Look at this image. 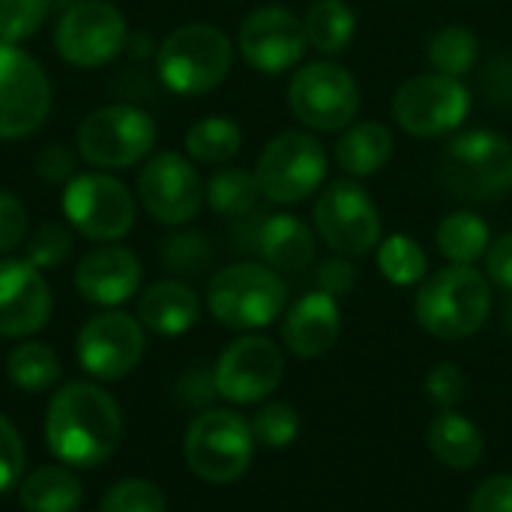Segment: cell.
Here are the masks:
<instances>
[{
    "mask_svg": "<svg viewBox=\"0 0 512 512\" xmlns=\"http://www.w3.org/2000/svg\"><path fill=\"white\" fill-rule=\"evenodd\" d=\"M153 117L129 102L102 105L90 111L75 132V147L81 159L93 168H132L147 159L156 147Z\"/></svg>",
    "mask_w": 512,
    "mask_h": 512,
    "instance_id": "52a82bcc",
    "label": "cell"
},
{
    "mask_svg": "<svg viewBox=\"0 0 512 512\" xmlns=\"http://www.w3.org/2000/svg\"><path fill=\"white\" fill-rule=\"evenodd\" d=\"M183 456L195 477L225 486L240 480L255 456V438L246 417L228 408L201 411L183 438Z\"/></svg>",
    "mask_w": 512,
    "mask_h": 512,
    "instance_id": "8992f818",
    "label": "cell"
},
{
    "mask_svg": "<svg viewBox=\"0 0 512 512\" xmlns=\"http://www.w3.org/2000/svg\"><path fill=\"white\" fill-rule=\"evenodd\" d=\"M51 111V81L42 63L12 45L0 42V141H18L42 129Z\"/></svg>",
    "mask_w": 512,
    "mask_h": 512,
    "instance_id": "4fadbf2b",
    "label": "cell"
},
{
    "mask_svg": "<svg viewBox=\"0 0 512 512\" xmlns=\"http://www.w3.org/2000/svg\"><path fill=\"white\" fill-rule=\"evenodd\" d=\"M315 282H318V291H324L333 300H339V297H345V294L354 291V285H357V267L351 264V258L336 255V258H330V261H324L318 267Z\"/></svg>",
    "mask_w": 512,
    "mask_h": 512,
    "instance_id": "7bdbcfd3",
    "label": "cell"
},
{
    "mask_svg": "<svg viewBox=\"0 0 512 512\" xmlns=\"http://www.w3.org/2000/svg\"><path fill=\"white\" fill-rule=\"evenodd\" d=\"M432 456L450 471H471L486 453V438L474 420L459 411H441L426 432Z\"/></svg>",
    "mask_w": 512,
    "mask_h": 512,
    "instance_id": "cb8c5ba5",
    "label": "cell"
},
{
    "mask_svg": "<svg viewBox=\"0 0 512 512\" xmlns=\"http://www.w3.org/2000/svg\"><path fill=\"white\" fill-rule=\"evenodd\" d=\"M483 87L489 93L492 102H512V60L510 57H498L486 66L483 75Z\"/></svg>",
    "mask_w": 512,
    "mask_h": 512,
    "instance_id": "bcb514c9",
    "label": "cell"
},
{
    "mask_svg": "<svg viewBox=\"0 0 512 512\" xmlns=\"http://www.w3.org/2000/svg\"><path fill=\"white\" fill-rule=\"evenodd\" d=\"M24 474V444L18 429L0 414V495L12 492Z\"/></svg>",
    "mask_w": 512,
    "mask_h": 512,
    "instance_id": "ab89813d",
    "label": "cell"
},
{
    "mask_svg": "<svg viewBox=\"0 0 512 512\" xmlns=\"http://www.w3.org/2000/svg\"><path fill=\"white\" fill-rule=\"evenodd\" d=\"M507 330H510V336H512V303L507 306Z\"/></svg>",
    "mask_w": 512,
    "mask_h": 512,
    "instance_id": "c3c4849f",
    "label": "cell"
},
{
    "mask_svg": "<svg viewBox=\"0 0 512 512\" xmlns=\"http://www.w3.org/2000/svg\"><path fill=\"white\" fill-rule=\"evenodd\" d=\"M306 39L327 57L345 54L357 33V15L345 0H315L303 18Z\"/></svg>",
    "mask_w": 512,
    "mask_h": 512,
    "instance_id": "4316f807",
    "label": "cell"
},
{
    "mask_svg": "<svg viewBox=\"0 0 512 512\" xmlns=\"http://www.w3.org/2000/svg\"><path fill=\"white\" fill-rule=\"evenodd\" d=\"M393 156V135L378 120L351 123L336 141V165L348 177H375Z\"/></svg>",
    "mask_w": 512,
    "mask_h": 512,
    "instance_id": "d4e9b609",
    "label": "cell"
},
{
    "mask_svg": "<svg viewBox=\"0 0 512 512\" xmlns=\"http://www.w3.org/2000/svg\"><path fill=\"white\" fill-rule=\"evenodd\" d=\"M486 267H489V279L510 291L512 294V231H507L504 237H498L489 252H486Z\"/></svg>",
    "mask_w": 512,
    "mask_h": 512,
    "instance_id": "f6af8a7d",
    "label": "cell"
},
{
    "mask_svg": "<svg viewBox=\"0 0 512 512\" xmlns=\"http://www.w3.org/2000/svg\"><path fill=\"white\" fill-rule=\"evenodd\" d=\"M261 186L252 171L243 168H219L207 183H204V201L210 210L228 219H243L261 204Z\"/></svg>",
    "mask_w": 512,
    "mask_h": 512,
    "instance_id": "f1b7e54d",
    "label": "cell"
},
{
    "mask_svg": "<svg viewBox=\"0 0 512 512\" xmlns=\"http://www.w3.org/2000/svg\"><path fill=\"white\" fill-rule=\"evenodd\" d=\"M144 348L147 342L141 321L117 309L93 315L81 327L75 342L81 369L96 381H120L129 372H135V366L144 357Z\"/></svg>",
    "mask_w": 512,
    "mask_h": 512,
    "instance_id": "9a60e30c",
    "label": "cell"
},
{
    "mask_svg": "<svg viewBox=\"0 0 512 512\" xmlns=\"http://www.w3.org/2000/svg\"><path fill=\"white\" fill-rule=\"evenodd\" d=\"M99 512H168L165 495L150 480H120L102 498Z\"/></svg>",
    "mask_w": 512,
    "mask_h": 512,
    "instance_id": "8d00e7d4",
    "label": "cell"
},
{
    "mask_svg": "<svg viewBox=\"0 0 512 512\" xmlns=\"http://www.w3.org/2000/svg\"><path fill=\"white\" fill-rule=\"evenodd\" d=\"M468 381L456 363H438L426 375V396L441 408V411H456L459 402L465 399Z\"/></svg>",
    "mask_w": 512,
    "mask_h": 512,
    "instance_id": "f35d334b",
    "label": "cell"
},
{
    "mask_svg": "<svg viewBox=\"0 0 512 512\" xmlns=\"http://www.w3.org/2000/svg\"><path fill=\"white\" fill-rule=\"evenodd\" d=\"M255 444L267 450H285L300 435V414L288 402H267L249 420Z\"/></svg>",
    "mask_w": 512,
    "mask_h": 512,
    "instance_id": "836d02e7",
    "label": "cell"
},
{
    "mask_svg": "<svg viewBox=\"0 0 512 512\" xmlns=\"http://www.w3.org/2000/svg\"><path fill=\"white\" fill-rule=\"evenodd\" d=\"M234 63V45L225 30L207 21L174 27L156 45V75L177 96H204L216 90Z\"/></svg>",
    "mask_w": 512,
    "mask_h": 512,
    "instance_id": "3957f363",
    "label": "cell"
},
{
    "mask_svg": "<svg viewBox=\"0 0 512 512\" xmlns=\"http://www.w3.org/2000/svg\"><path fill=\"white\" fill-rule=\"evenodd\" d=\"M315 231L342 258H363L381 243V213L354 180L330 183L312 210Z\"/></svg>",
    "mask_w": 512,
    "mask_h": 512,
    "instance_id": "5bb4252c",
    "label": "cell"
},
{
    "mask_svg": "<svg viewBox=\"0 0 512 512\" xmlns=\"http://www.w3.org/2000/svg\"><path fill=\"white\" fill-rule=\"evenodd\" d=\"M468 512H512V474L483 480L468 501Z\"/></svg>",
    "mask_w": 512,
    "mask_h": 512,
    "instance_id": "b9f144b4",
    "label": "cell"
},
{
    "mask_svg": "<svg viewBox=\"0 0 512 512\" xmlns=\"http://www.w3.org/2000/svg\"><path fill=\"white\" fill-rule=\"evenodd\" d=\"M243 147V132L231 117L213 114L186 129V153L201 165H228Z\"/></svg>",
    "mask_w": 512,
    "mask_h": 512,
    "instance_id": "f546056e",
    "label": "cell"
},
{
    "mask_svg": "<svg viewBox=\"0 0 512 512\" xmlns=\"http://www.w3.org/2000/svg\"><path fill=\"white\" fill-rule=\"evenodd\" d=\"M438 177L462 201H501L512 189V141L495 129L462 132L444 147Z\"/></svg>",
    "mask_w": 512,
    "mask_h": 512,
    "instance_id": "277c9868",
    "label": "cell"
},
{
    "mask_svg": "<svg viewBox=\"0 0 512 512\" xmlns=\"http://www.w3.org/2000/svg\"><path fill=\"white\" fill-rule=\"evenodd\" d=\"M489 240H492V231H489L486 219H480L471 210L450 213L435 231V243L450 264L474 267L489 252V246H492Z\"/></svg>",
    "mask_w": 512,
    "mask_h": 512,
    "instance_id": "83f0119b",
    "label": "cell"
},
{
    "mask_svg": "<svg viewBox=\"0 0 512 512\" xmlns=\"http://www.w3.org/2000/svg\"><path fill=\"white\" fill-rule=\"evenodd\" d=\"M129 45L126 15L108 0H78L54 27V48L75 69H99Z\"/></svg>",
    "mask_w": 512,
    "mask_h": 512,
    "instance_id": "8fae6325",
    "label": "cell"
},
{
    "mask_svg": "<svg viewBox=\"0 0 512 512\" xmlns=\"http://www.w3.org/2000/svg\"><path fill=\"white\" fill-rule=\"evenodd\" d=\"M285 375V357L267 336H240L213 369L216 393L234 405H255L276 393Z\"/></svg>",
    "mask_w": 512,
    "mask_h": 512,
    "instance_id": "e0dca14e",
    "label": "cell"
},
{
    "mask_svg": "<svg viewBox=\"0 0 512 512\" xmlns=\"http://www.w3.org/2000/svg\"><path fill=\"white\" fill-rule=\"evenodd\" d=\"M66 222L93 243H117L135 225V195L105 171L75 174L60 198Z\"/></svg>",
    "mask_w": 512,
    "mask_h": 512,
    "instance_id": "ba28073f",
    "label": "cell"
},
{
    "mask_svg": "<svg viewBox=\"0 0 512 512\" xmlns=\"http://www.w3.org/2000/svg\"><path fill=\"white\" fill-rule=\"evenodd\" d=\"M288 303L282 276L255 261L222 267L207 285V309L228 330L270 327Z\"/></svg>",
    "mask_w": 512,
    "mask_h": 512,
    "instance_id": "5b68a950",
    "label": "cell"
},
{
    "mask_svg": "<svg viewBox=\"0 0 512 512\" xmlns=\"http://www.w3.org/2000/svg\"><path fill=\"white\" fill-rule=\"evenodd\" d=\"M213 249L207 243V237L201 231H183L168 237V243L162 246V261L168 270L174 273H198L210 264Z\"/></svg>",
    "mask_w": 512,
    "mask_h": 512,
    "instance_id": "74e56055",
    "label": "cell"
},
{
    "mask_svg": "<svg viewBox=\"0 0 512 512\" xmlns=\"http://www.w3.org/2000/svg\"><path fill=\"white\" fill-rule=\"evenodd\" d=\"M120 405L96 384L72 381L60 387L45 414V444L66 468H96L120 447Z\"/></svg>",
    "mask_w": 512,
    "mask_h": 512,
    "instance_id": "6da1fadb",
    "label": "cell"
},
{
    "mask_svg": "<svg viewBox=\"0 0 512 512\" xmlns=\"http://www.w3.org/2000/svg\"><path fill=\"white\" fill-rule=\"evenodd\" d=\"M18 501L27 512H78L81 480L66 465H42L18 483Z\"/></svg>",
    "mask_w": 512,
    "mask_h": 512,
    "instance_id": "484cf974",
    "label": "cell"
},
{
    "mask_svg": "<svg viewBox=\"0 0 512 512\" xmlns=\"http://www.w3.org/2000/svg\"><path fill=\"white\" fill-rule=\"evenodd\" d=\"M144 270L132 249L120 243H102L87 252L75 267L78 294L102 309H117L132 300L141 288Z\"/></svg>",
    "mask_w": 512,
    "mask_h": 512,
    "instance_id": "ffe728a7",
    "label": "cell"
},
{
    "mask_svg": "<svg viewBox=\"0 0 512 512\" xmlns=\"http://www.w3.org/2000/svg\"><path fill=\"white\" fill-rule=\"evenodd\" d=\"M198 318H201L198 294L177 279H162L150 285L138 300V321L144 330L156 336H183L198 324Z\"/></svg>",
    "mask_w": 512,
    "mask_h": 512,
    "instance_id": "7402d4cb",
    "label": "cell"
},
{
    "mask_svg": "<svg viewBox=\"0 0 512 512\" xmlns=\"http://www.w3.org/2000/svg\"><path fill=\"white\" fill-rule=\"evenodd\" d=\"M135 186L141 207L162 225H186L204 204V183L195 165L174 150L150 156L138 171Z\"/></svg>",
    "mask_w": 512,
    "mask_h": 512,
    "instance_id": "2e32d148",
    "label": "cell"
},
{
    "mask_svg": "<svg viewBox=\"0 0 512 512\" xmlns=\"http://www.w3.org/2000/svg\"><path fill=\"white\" fill-rule=\"evenodd\" d=\"M255 177L267 201L300 204L321 189L327 177V150L309 132H282L261 150Z\"/></svg>",
    "mask_w": 512,
    "mask_h": 512,
    "instance_id": "9c48e42d",
    "label": "cell"
},
{
    "mask_svg": "<svg viewBox=\"0 0 512 512\" xmlns=\"http://www.w3.org/2000/svg\"><path fill=\"white\" fill-rule=\"evenodd\" d=\"M342 336V315L339 303L324 294L312 291L303 294L285 315L282 321V342L291 354L303 360L324 357Z\"/></svg>",
    "mask_w": 512,
    "mask_h": 512,
    "instance_id": "44dd1931",
    "label": "cell"
},
{
    "mask_svg": "<svg viewBox=\"0 0 512 512\" xmlns=\"http://www.w3.org/2000/svg\"><path fill=\"white\" fill-rule=\"evenodd\" d=\"M51 0H0V42L30 39L48 18Z\"/></svg>",
    "mask_w": 512,
    "mask_h": 512,
    "instance_id": "d590c367",
    "label": "cell"
},
{
    "mask_svg": "<svg viewBox=\"0 0 512 512\" xmlns=\"http://www.w3.org/2000/svg\"><path fill=\"white\" fill-rule=\"evenodd\" d=\"M288 105L303 126L315 132H342L360 111V84L333 60L306 63L291 75Z\"/></svg>",
    "mask_w": 512,
    "mask_h": 512,
    "instance_id": "30bf717a",
    "label": "cell"
},
{
    "mask_svg": "<svg viewBox=\"0 0 512 512\" xmlns=\"http://www.w3.org/2000/svg\"><path fill=\"white\" fill-rule=\"evenodd\" d=\"M51 318V288L30 261L0 258V336L24 339Z\"/></svg>",
    "mask_w": 512,
    "mask_h": 512,
    "instance_id": "d6986e66",
    "label": "cell"
},
{
    "mask_svg": "<svg viewBox=\"0 0 512 512\" xmlns=\"http://www.w3.org/2000/svg\"><path fill=\"white\" fill-rule=\"evenodd\" d=\"M27 240V207L9 189H0V255Z\"/></svg>",
    "mask_w": 512,
    "mask_h": 512,
    "instance_id": "60d3db41",
    "label": "cell"
},
{
    "mask_svg": "<svg viewBox=\"0 0 512 512\" xmlns=\"http://www.w3.org/2000/svg\"><path fill=\"white\" fill-rule=\"evenodd\" d=\"M237 48L243 60L261 75H279L303 60L309 39L303 21L291 9L258 6L243 18Z\"/></svg>",
    "mask_w": 512,
    "mask_h": 512,
    "instance_id": "ac0fdd59",
    "label": "cell"
},
{
    "mask_svg": "<svg viewBox=\"0 0 512 512\" xmlns=\"http://www.w3.org/2000/svg\"><path fill=\"white\" fill-rule=\"evenodd\" d=\"M180 396H183V402H189V405H207L213 396H219V393H216V378H213V372H207V369H192L189 375H183V381H180Z\"/></svg>",
    "mask_w": 512,
    "mask_h": 512,
    "instance_id": "7dc6e473",
    "label": "cell"
},
{
    "mask_svg": "<svg viewBox=\"0 0 512 512\" xmlns=\"http://www.w3.org/2000/svg\"><path fill=\"white\" fill-rule=\"evenodd\" d=\"M492 312V291L489 279L468 267L450 264L429 279L420 282L414 315L420 327L444 342L474 336Z\"/></svg>",
    "mask_w": 512,
    "mask_h": 512,
    "instance_id": "7a4b0ae2",
    "label": "cell"
},
{
    "mask_svg": "<svg viewBox=\"0 0 512 512\" xmlns=\"http://www.w3.org/2000/svg\"><path fill=\"white\" fill-rule=\"evenodd\" d=\"M378 270L384 273L387 282H393L399 288H411L426 279L429 261H426L423 246L414 237L390 234L387 240L378 243Z\"/></svg>",
    "mask_w": 512,
    "mask_h": 512,
    "instance_id": "d6a6232c",
    "label": "cell"
},
{
    "mask_svg": "<svg viewBox=\"0 0 512 512\" xmlns=\"http://www.w3.org/2000/svg\"><path fill=\"white\" fill-rule=\"evenodd\" d=\"M477 57H480V42H477L474 30H468L462 24H450L432 36V45H429L432 72H441L450 78H465L477 66Z\"/></svg>",
    "mask_w": 512,
    "mask_h": 512,
    "instance_id": "1f68e13d",
    "label": "cell"
},
{
    "mask_svg": "<svg viewBox=\"0 0 512 512\" xmlns=\"http://www.w3.org/2000/svg\"><path fill=\"white\" fill-rule=\"evenodd\" d=\"M6 375H9V381L18 390L42 393V390H51L60 381L63 366H60V357L48 345H42V342H21L6 357Z\"/></svg>",
    "mask_w": 512,
    "mask_h": 512,
    "instance_id": "4dcf8cb0",
    "label": "cell"
},
{
    "mask_svg": "<svg viewBox=\"0 0 512 512\" xmlns=\"http://www.w3.org/2000/svg\"><path fill=\"white\" fill-rule=\"evenodd\" d=\"M36 174L48 183H69L75 177V153L66 144H48L36 153Z\"/></svg>",
    "mask_w": 512,
    "mask_h": 512,
    "instance_id": "ee69618b",
    "label": "cell"
},
{
    "mask_svg": "<svg viewBox=\"0 0 512 512\" xmlns=\"http://www.w3.org/2000/svg\"><path fill=\"white\" fill-rule=\"evenodd\" d=\"M255 249L276 273H297L306 270L315 258V234L303 219L291 213H273L261 222Z\"/></svg>",
    "mask_w": 512,
    "mask_h": 512,
    "instance_id": "603a6c76",
    "label": "cell"
},
{
    "mask_svg": "<svg viewBox=\"0 0 512 512\" xmlns=\"http://www.w3.org/2000/svg\"><path fill=\"white\" fill-rule=\"evenodd\" d=\"M72 252V234L60 222H42L24 240V261L36 270H57Z\"/></svg>",
    "mask_w": 512,
    "mask_h": 512,
    "instance_id": "e575fe53",
    "label": "cell"
},
{
    "mask_svg": "<svg viewBox=\"0 0 512 512\" xmlns=\"http://www.w3.org/2000/svg\"><path fill=\"white\" fill-rule=\"evenodd\" d=\"M471 111V93L462 78L423 72L408 78L393 96L396 123L414 138H441L456 132Z\"/></svg>",
    "mask_w": 512,
    "mask_h": 512,
    "instance_id": "7c38bea8",
    "label": "cell"
}]
</instances>
